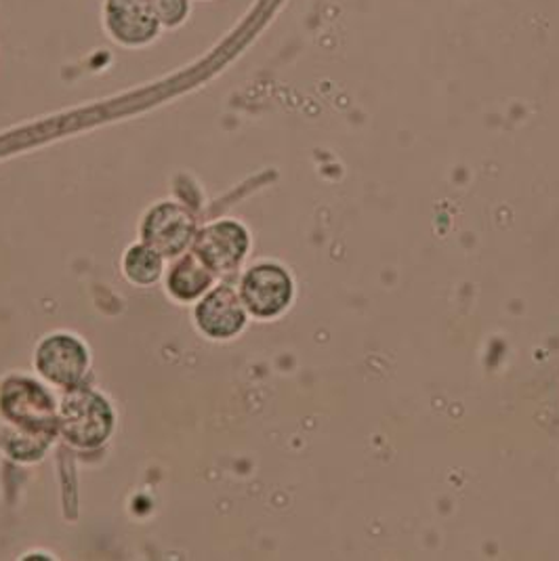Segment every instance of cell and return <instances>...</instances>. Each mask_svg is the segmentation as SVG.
<instances>
[{
	"instance_id": "30bf717a",
	"label": "cell",
	"mask_w": 559,
	"mask_h": 561,
	"mask_svg": "<svg viewBox=\"0 0 559 561\" xmlns=\"http://www.w3.org/2000/svg\"><path fill=\"white\" fill-rule=\"evenodd\" d=\"M123 272L128 282L137 286H150L162 278L164 272V256L146 242H139L127 249L123 259Z\"/></svg>"
},
{
	"instance_id": "8fae6325",
	"label": "cell",
	"mask_w": 559,
	"mask_h": 561,
	"mask_svg": "<svg viewBox=\"0 0 559 561\" xmlns=\"http://www.w3.org/2000/svg\"><path fill=\"white\" fill-rule=\"evenodd\" d=\"M156 18L162 30H179L185 26L192 18V0H152Z\"/></svg>"
},
{
	"instance_id": "ba28073f",
	"label": "cell",
	"mask_w": 559,
	"mask_h": 561,
	"mask_svg": "<svg viewBox=\"0 0 559 561\" xmlns=\"http://www.w3.org/2000/svg\"><path fill=\"white\" fill-rule=\"evenodd\" d=\"M196 327L203 334L215 341H228L244 331L249 322V311L242 304L240 293L228 284L208 288L194 309Z\"/></svg>"
},
{
	"instance_id": "8992f818",
	"label": "cell",
	"mask_w": 559,
	"mask_h": 561,
	"mask_svg": "<svg viewBox=\"0 0 559 561\" xmlns=\"http://www.w3.org/2000/svg\"><path fill=\"white\" fill-rule=\"evenodd\" d=\"M240 297L254 318L272 320L293 304L295 284L282 265L259 263L242 276Z\"/></svg>"
},
{
	"instance_id": "6da1fadb",
	"label": "cell",
	"mask_w": 559,
	"mask_h": 561,
	"mask_svg": "<svg viewBox=\"0 0 559 561\" xmlns=\"http://www.w3.org/2000/svg\"><path fill=\"white\" fill-rule=\"evenodd\" d=\"M0 416L11 427L2 442L11 459H43L59 434L52 393L24 375H11L0 383Z\"/></svg>"
},
{
	"instance_id": "3957f363",
	"label": "cell",
	"mask_w": 559,
	"mask_h": 561,
	"mask_svg": "<svg viewBox=\"0 0 559 561\" xmlns=\"http://www.w3.org/2000/svg\"><path fill=\"white\" fill-rule=\"evenodd\" d=\"M102 27L114 45L128 51L148 49L162 34L152 0H103Z\"/></svg>"
},
{
	"instance_id": "52a82bcc",
	"label": "cell",
	"mask_w": 559,
	"mask_h": 561,
	"mask_svg": "<svg viewBox=\"0 0 559 561\" xmlns=\"http://www.w3.org/2000/svg\"><path fill=\"white\" fill-rule=\"evenodd\" d=\"M36 370L61 389H70L82 383L89 370V350L87 345L66 332H57L41 341L34 356Z\"/></svg>"
},
{
	"instance_id": "9c48e42d",
	"label": "cell",
	"mask_w": 559,
	"mask_h": 561,
	"mask_svg": "<svg viewBox=\"0 0 559 561\" xmlns=\"http://www.w3.org/2000/svg\"><path fill=\"white\" fill-rule=\"evenodd\" d=\"M215 274L204 265L196 253L181 255L167 276V288L178 301H196L213 286Z\"/></svg>"
},
{
	"instance_id": "5b68a950",
	"label": "cell",
	"mask_w": 559,
	"mask_h": 561,
	"mask_svg": "<svg viewBox=\"0 0 559 561\" xmlns=\"http://www.w3.org/2000/svg\"><path fill=\"white\" fill-rule=\"evenodd\" d=\"M251 251V233L236 219H219L204 226L192 242L196 253L213 274L236 272Z\"/></svg>"
},
{
	"instance_id": "277c9868",
	"label": "cell",
	"mask_w": 559,
	"mask_h": 561,
	"mask_svg": "<svg viewBox=\"0 0 559 561\" xmlns=\"http://www.w3.org/2000/svg\"><path fill=\"white\" fill-rule=\"evenodd\" d=\"M139 233L141 242L164 259H173L192 247L198 233V221L187 206L175 201H160L146 210Z\"/></svg>"
},
{
	"instance_id": "7a4b0ae2",
	"label": "cell",
	"mask_w": 559,
	"mask_h": 561,
	"mask_svg": "<svg viewBox=\"0 0 559 561\" xmlns=\"http://www.w3.org/2000/svg\"><path fill=\"white\" fill-rule=\"evenodd\" d=\"M59 434L77 448H100L114 432V410L100 391L84 387L66 389L61 402L57 404Z\"/></svg>"
}]
</instances>
